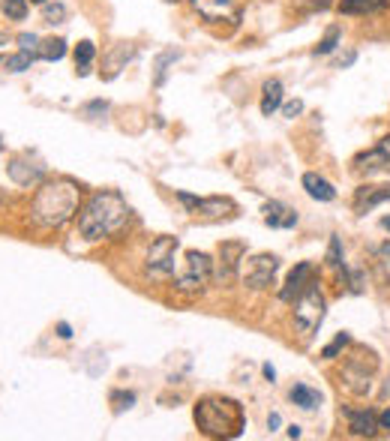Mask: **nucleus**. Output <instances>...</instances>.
I'll use <instances>...</instances> for the list:
<instances>
[{"mask_svg":"<svg viewBox=\"0 0 390 441\" xmlns=\"http://www.w3.org/2000/svg\"><path fill=\"white\" fill-rule=\"evenodd\" d=\"M78 198H82V189L72 180H46L30 201V222L39 229H60L78 213Z\"/></svg>","mask_w":390,"mask_h":441,"instance_id":"1","label":"nucleus"},{"mask_svg":"<svg viewBox=\"0 0 390 441\" xmlns=\"http://www.w3.org/2000/svg\"><path fill=\"white\" fill-rule=\"evenodd\" d=\"M126 219H129V205L124 201V196L105 189L96 192L84 205L82 217H78V231H82L84 241H105V237L124 231Z\"/></svg>","mask_w":390,"mask_h":441,"instance_id":"2","label":"nucleus"},{"mask_svg":"<svg viewBox=\"0 0 390 441\" xmlns=\"http://www.w3.org/2000/svg\"><path fill=\"white\" fill-rule=\"evenodd\" d=\"M195 426L207 438H238L247 429V414L238 400L228 397H204L195 405Z\"/></svg>","mask_w":390,"mask_h":441,"instance_id":"3","label":"nucleus"},{"mask_svg":"<svg viewBox=\"0 0 390 441\" xmlns=\"http://www.w3.org/2000/svg\"><path fill=\"white\" fill-rule=\"evenodd\" d=\"M325 294H321L318 288V282L312 279L309 286L304 288V294L297 298V307H294V324H297V331L304 333V336H312L318 331V324L325 321Z\"/></svg>","mask_w":390,"mask_h":441,"instance_id":"4","label":"nucleus"},{"mask_svg":"<svg viewBox=\"0 0 390 441\" xmlns=\"http://www.w3.org/2000/svg\"><path fill=\"white\" fill-rule=\"evenodd\" d=\"M210 279H214V262H210V255H207V253H195V250H193V253H186L183 270L177 274L174 286H177V291L193 294V291H202Z\"/></svg>","mask_w":390,"mask_h":441,"instance_id":"5","label":"nucleus"},{"mask_svg":"<svg viewBox=\"0 0 390 441\" xmlns=\"http://www.w3.org/2000/svg\"><path fill=\"white\" fill-rule=\"evenodd\" d=\"M177 250H181V241H177V237H156L148 250V258H144L148 274L150 276H171Z\"/></svg>","mask_w":390,"mask_h":441,"instance_id":"6","label":"nucleus"},{"mask_svg":"<svg viewBox=\"0 0 390 441\" xmlns=\"http://www.w3.org/2000/svg\"><path fill=\"white\" fill-rule=\"evenodd\" d=\"M276 270H280V258L276 255H252L247 264H243V279H247V286L252 291H264L267 286H273V276Z\"/></svg>","mask_w":390,"mask_h":441,"instance_id":"7","label":"nucleus"},{"mask_svg":"<svg viewBox=\"0 0 390 441\" xmlns=\"http://www.w3.org/2000/svg\"><path fill=\"white\" fill-rule=\"evenodd\" d=\"M177 198H181L193 213H202V217H207V219L231 217V213L238 210V205H234L231 198H219V196H214V198H195V196H189V192H177Z\"/></svg>","mask_w":390,"mask_h":441,"instance_id":"8","label":"nucleus"},{"mask_svg":"<svg viewBox=\"0 0 390 441\" xmlns=\"http://www.w3.org/2000/svg\"><path fill=\"white\" fill-rule=\"evenodd\" d=\"M193 9L204 21L216 25V21H228V25H238L240 21V6L238 0H193Z\"/></svg>","mask_w":390,"mask_h":441,"instance_id":"9","label":"nucleus"},{"mask_svg":"<svg viewBox=\"0 0 390 441\" xmlns=\"http://www.w3.org/2000/svg\"><path fill=\"white\" fill-rule=\"evenodd\" d=\"M384 168H390V135H384L370 153L354 160V172L360 174H375V172H384Z\"/></svg>","mask_w":390,"mask_h":441,"instance_id":"10","label":"nucleus"},{"mask_svg":"<svg viewBox=\"0 0 390 441\" xmlns=\"http://www.w3.org/2000/svg\"><path fill=\"white\" fill-rule=\"evenodd\" d=\"M309 282H312V264H309V262H300V264L292 270V274H288L285 286H282V291H280V298H282V300H294V298H300Z\"/></svg>","mask_w":390,"mask_h":441,"instance_id":"11","label":"nucleus"},{"mask_svg":"<svg viewBox=\"0 0 390 441\" xmlns=\"http://www.w3.org/2000/svg\"><path fill=\"white\" fill-rule=\"evenodd\" d=\"M264 222L271 225V229H294L297 213L292 207H285L282 201H267L264 205Z\"/></svg>","mask_w":390,"mask_h":441,"instance_id":"12","label":"nucleus"},{"mask_svg":"<svg viewBox=\"0 0 390 441\" xmlns=\"http://www.w3.org/2000/svg\"><path fill=\"white\" fill-rule=\"evenodd\" d=\"M390 201V186H360L354 196V210L358 213H370L375 205Z\"/></svg>","mask_w":390,"mask_h":441,"instance_id":"13","label":"nucleus"},{"mask_svg":"<svg viewBox=\"0 0 390 441\" xmlns=\"http://www.w3.org/2000/svg\"><path fill=\"white\" fill-rule=\"evenodd\" d=\"M243 253H247V246H243V243H234V241H228V243L219 246V258H222V264H219V279H228L234 270H238V262L243 258Z\"/></svg>","mask_w":390,"mask_h":441,"instance_id":"14","label":"nucleus"},{"mask_svg":"<svg viewBox=\"0 0 390 441\" xmlns=\"http://www.w3.org/2000/svg\"><path fill=\"white\" fill-rule=\"evenodd\" d=\"M304 189L309 192V198H316V201H333V198H337V189H333L327 180L321 174H316V172L304 174Z\"/></svg>","mask_w":390,"mask_h":441,"instance_id":"15","label":"nucleus"},{"mask_svg":"<svg viewBox=\"0 0 390 441\" xmlns=\"http://www.w3.org/2000/svg\"><path fill=\"white\" fill-rule=\"evenodd\" d=\"M345 417H349V429L354 435H375V429H378V417L372 411H345Z\"/></svg>","mask_w":390,"mask_h":441,"instance_id":"16","label":"nucleus"},{"mask_svg":"<svg viewBox=\"0 0 390 441\" xmlns=\"http://www.w3.org/2000/svg\"><path fill=\"white\" fill-rule=\"evenodd\" d=\"M9 177H13L18 186H33V184H39V180H42V165L30 168L27 162L13 160V162H9Z\"/></svg>","mask_w":390,"mask_h":441,"instance_id":"17","label":"nucleus"},{"mask_svg":"<svg viewBox=\"0 0 390 441\" xmlns=\"http://www.w3.org/2000/svg\"><path fill=\"white\" fill-rule=\"evenodd\" d=\"M288 400H292L297 409H304V411H316L321 405V393L312 390L309 384H294L292 393H288Z\"/></svg>","mask_w":390,"mask_h":441,"instance_id":"18","label":"nucleus"},{"mask_svg":"<svg viewBox=\"0 0 390 441\" xmlns=\"http://www.w3.org/2000/svg\"><path fill=\"white\" fill-rule=\"evenodd\" d=\"M280 106H282V84L276 82V78H271V82H264V87H261V115L271 117Z\"/></svg>","mask_w":390,"mask_h":441,"instance_id":"19","label":"nucleus"},{"mask_svg":"<svg viewBox=\"0 0 390 441\" xmlns=\"http://www.w3.org/2000/svg\"><path fill=\"white\" fill-rule=\"evenodd\" d=\"M390 0H339V13L345 15H366V13H378L384 9Z\"/></svg>","mask_w":390,"mask_h":441,"instance_id":"20","label":"nucleus"},{"mask_svg":"<svg viewBox=\"0 0 390 441\" xmlns=\"http://www.w3.org/2000/svg\"><path fill=\"white\" fill-rule=\"evenodd\" d=\"M93 58H96V49H93L91 39H84V42L75 45V66H78V75H87V72H91V60H93Z\"/></svg>","mask_w":390,"mask_h":441,"instance_id":"21","label":"nucleus"},{"mask_svg":"<svg viewBox=\"0 0 390 441\" xmlns=\"http://www.w3.org/2000/svg\"><path fill=\"white\" fill-rule=\"evenodd\" d=\"M33 60H37V54L33 51H18V54L4 58V66H6V72H25V70H30Z\"/></svg>","mask_w":390,"mask_h":441,"instance_id":"22","label":"nucleus"},{"mask_svg":"<svg viewBox=\"0 0 390 441\" xmlns=\"http://www.w3.org/2000/svg\"><path fill=\"white\" fill-rule=\"evenodd\" d=\"M63 54H66V39H46L39 45L42 60H63Z\"/></svg>","mask_w":390,"mask_h":441,"instance_id":"23","label":"nucleus"},{"mask_svg":"<svg viewBox=\"0 0 390 441\" xmlns=\"http://www.w3.org/2000/svg\"><path fill=\"white\" fill-rule=\"evenodd\" d=\"M0 9H4V15L13 18V21L27 18V0H0Z\"/></svg>","mask_w":390,"mask_h":441,"instance_id":"24","label":"nucleus"},{"mask_svg":"<svg viewBox=\"0 0 390 441\" xmlns=\"http://www.w3.org/2000/svg\"><path fill=\"white\" fill-rule=\"evenodd\" d=\"M337 45H339V27H330V30L325 33V39L316 45V51H312V54H330L333 49H337Z\"/></svg>","mask_w":390,"mask_h":441,"instance_id":"25","label":"nucleus"},{"mask_svg":"<svg viewBox=\"0 0 390 441\" xmlns=\"http://www.w3.org/2000/svg\"><path fill=\"white\" fill-rule=\"evenodd\" d=\"M177 58H181V51H165V54H160V60H156V84H162V82H165L169 63H174Z\"/></svg>","mask_w":390,"mask_h":441,"instance_id":"26","label":"nucleus"},{"mask_svg":"<svg viewBox=\"0 0 390 441\" xmlns=\"http://www.w3.org/2000/svg\"><path fill=\"white\" fill-rule=\"evenodd\" d=\"M349 343H351V336H349V333H339V336H337V339H333V343H330V345L325 348V352H321V357H327V360H333V357H337V354H339V352H342V348H345V345H349Z\"/></svg>","mask_w":390,"mask_h":441,"instance_id":"27","label":"nucleus"},{"mask_svg":"<svg viewBox=\"0 0 390 441\" xmlns=\"http://www.w3.org/2000/svg\"><path fill=\"white\" fill-rule=\"evenodd\" d=\"M327 262L333 267H342V243L339 237H330V246H327Z\"/></svg>","mask_w":390,"mask_h":441,"instance_id":"28","label":"nucleus"},{"mask_svg":"<svg viewBox=\"0 0 390 441\" xmlns=\"http://www.w3.org/2000/svg\"><path fill=\"white\" fill-rule=\"evenodd\" d=\"M18 49L39 54V37H37V33H21V37H18Z\"/></svg>","mask_w":390,"mask_h":441,"instance_id":"29","label":"nucleus"},{"mask_svg":"<svg viewBox=\"0 0 390 441\" xmlns=\"http://www.w3.org/2000/svg\"><path fill=\"white\" fill-rule=\"evenodd\" d=\"M63 18H66V6H63V4L46 6V21H48V25H60Z\"/></svg>","mask_w":390,"mask_h":441,"instance_id":"30","label":"nucleus"},{"mask_svg":"<svg viewBox=\"0 0 390 441\" xmlns=\"http://www.w3.org/2000/svg\"><path fill=\"white\" fill-rule=\"evenodd\" d=\"M129 58H132V49H126V45H120L117 54H115V58H111V63H108V78L117 72V63H120V60H129Z\"/></svg>","mask_w":390,"mask_h":441,"instance_id":"31","label":"nucleus"},{"mask_svg":"<svg viewBox=\"0 0 390 441\" xmlns=\"http://www.w3.org/2000/svg\"><path fill=\"white\" fill-rule=\"evenodd\" d=\"M300 111H304V103H300V99H292V103L282 106V115H285V117H297Z\"/></svg>","mask_w":390,"mask_h":441,"instance_id":"32","label":"nucleus"},{"mask_svg":"<svg viewBox=\"0 0 390 441\" xmlns=\"http://www.w3.org/2000/svg\"><path fill=\"white\" fill-rule=\"evenodd\" d=\"M111 400H115V402H120L117 409H129V405L136 402V393H115V397H111Z\"/></svg>","mask_w":390,"mask_h":441,"instance_id":"33","label":"nucleus"},{"mask_svg":"<svg viewBox=\"0 0 390 441\" xmlns=\"http://www.w3.org/2000/svg\"><path fill=\"white\" fill-rule=\"evenodd\" d=\"M105 108H108V103H91L84 108V115H96V111H103V115H105Z\"/></svg>","mask_w":390,"mask_h":441,"instance_id":"34","label":"nucleus"},{"mask_svg":"<svg viewBox=\"0 0 390 441\" xmlns=\"http://www.w3.org/2000/svg\"><path fill=\"white\" fill-rule=\"evenodd\" d=\"M58 336H60V339H72V327L66 324V321H60V324H58Z\"/></svg>","mask_w":390,"mask_h":441,"instance_id":"35","label":"nucleus"},{"mask_svg":"<svg viewBox=\"0 0 390 441\" xmlns=\"http://www.w3.org/2000/svg\"><path fill=\"white\" fill-rule=\"evenodd\" d=\"M264 378H267V381H273V378H276V369H273L271 364H264Z\"/></svg>","mask_w":390,"mask_h":441,"instance_id":"36","label":"nucleus"},{"mask_svg":"<svg viewBox=\"0 0 390 441\" xmlns=\"http://www.w3.org/2000/svg\"><path fill=\"white\" fill-rule=\"evenodd\" d=\"M378 423H382L384 429H390V409H387V411H384L382 417H378Z\"/></svg>","mask_w":390,"mask_h":441,"instance_id":"37","label":"nucleus"},{"mask_svg":"<svg viewBox=\"0 0 390 441\" xmlns=\"http://www.w3.org/2000/svg\"><path fill=\"white\" fill-rule=\"evenodd\" d=\"M285 433H288V438H300V426H294V423H292V426L285 429Z\"/></svg>","mask_w":390,"mask_h":441,"instance_id":"38","label":"nucleus"},{"mask_svg":"<svg viewBox=\"0 0 390 441\" xmlns=\"http://www.w3.org/2000/svg\"><path fill=\"white\" fill-rule=\"evenodd\" d=\"M267 426H271V429L280 426V414H271V417H267Z\"/></svg>","mask_w":390,"mask_h":441,"instance_id":"39","label":"nucleus"},{"mask_svg":"<svg viewBox=\"0 0 390 441\" xmlns=\"http://www.w3.org/2000/svg\"><path fill=\"white\" fill-rule=\"evenodd\" d=\"M382 225H384V229L390 231V217H384V219H382Z\"/></svg>","mask_w":390,"mask_h":441,"instance_id":"40","label":"nucleus"},{"mask_svg":"<svg viewBox=\"0 0 390 441\" xmlns=\"http://www.w3.org/2000/svg\"><path fill=\"white\" fill-rule=\"evenodd\" d=\"M0 45H6V33H0Z\"/></svg>","mask_w":390,"mask_h":441,"instance_id":"41","label":"nucleus"},{"mask_svg":"<svg viewBox=\"0 0 390 441\" xmlns=\"http://www.w3.org/2000/svg\"><path fill=\"white\" fill-rule=\"evenodd\" d=\"M30 4H46V0H30Z\"/></svg>","mask_w":390,"mask_h":441,"instance_id":"42","label":"nucleus"},{"mask_svg":"<svg viewBox=\"0 0 390 441\" xmlns=\"http://www.w3.org/2000/svg\"><path fill=\"white\" fill-rule=\"evenodd\" d=\"M0 151H4V139H0Z\"/></svg>","mask_w":390,"mask_h":441,"instance_id":"43","label":"nucleus"},{"mask_svg":"<svg viewBox=\"0 0 390 441\" xmlns=\"http://www.w3.org/2000/svg\"><path fill=\"white\" fill-rule=\"evenodd\" d=\"M165 4H174V0H165Z\"/></svg>","mask_w":390,"mask_h":441,"instance_id":"44","label":"nucleus"},{"mask_svg":"<svg viewBox=\"0 0 390 441\" xmlns=\"http://www.w3.org/2000/svg\"><path fill=\"white\" fill-rule=\"evenodd\" d=\"M0 63H4V58H0Z\"/></svg>","mask_w":390,"mask_h":441,"instance_id":"45","label":"nucleus"}]
</instances>
